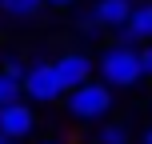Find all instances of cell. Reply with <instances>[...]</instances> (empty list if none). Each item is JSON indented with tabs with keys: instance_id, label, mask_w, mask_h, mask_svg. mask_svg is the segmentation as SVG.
I'll return each instance as SVG.
<instances>
[{
	"instance_id": "12",
	"label": "cell",
	"mask_w": 152,
	"mask_h": 144,
	"mask_svg": "<svg viewBox=\"0 0 152 144\" xmlns=\"http://www.w3.org/2000/svg\"><path fill=\"white\" fill-rule=\"evenodd\" d=\"M44 4H52V8H68L72 0H44Z\"/></svg>"
},
{
	"instance_id": "4",
	"label": "cell",
	"mask_w": 152,
	"mask_h": 144,
	"mask_svg": "<svg viewBox=\"0 0 152 144\" xmlns=\"http://www.w3.org/2000/svg\"><path fill=\"white\" fill-rule=\"evenodd\" d=\"M32 128H36V116H32L28 104H20V100L0 104V136H8V140H24Z\"/></svg>"
},
{
	"instance_id": "11",
	"label": "cell",
	"mask_w": 152,
	"mask_h": 144,
	"mask_svg": "<svg viewBox=\"0 0 152 144\" xmlns=\"http://www.w3.org/2000/svg\"><path fill=\"white\" fill-rule=\"evenodd\" d=\"M4 72H12V76H24V64H20V60H8V64H4Z\"/></svg>"
},
{
	"instance_id": "1",
	"label": "cell",
	"mask_w": 152,
	"mask_h": 144,
	"mask_svg": "<svg viewBox=\"0 0 152 144\" xmlns=\"http://www.w3.org/2000/svg\"><path fill=\"white\" fill-rule=\"evenodd\" d=\"M108 108H112V88L108 84L80 80L76 88H68V112L76 120H100V116H108Z\"/></svg>"
},
{
	"instance_id": "9",
	"label": "cell",
	"mask_w": 152,
	"mask_h": 144,
	"mask_svg": "<svg viewBox=\"0 0 152 144\" xmlns=\"http://www.w3.org/2000/svg\"><path fill=\"white\" fill-rule=\"evenodd\" d=\"M100 144H128V128H124V124H108V128L100 132Z\"/></svg>"
},
{
	"instance_id": "10",
	"label": "cell",
	"mask_w": 152,
	"mask_h": 144,
	"mask_svg": "<svg viewBox=\"0 0 152 144\" xmlns=\"http://www.w3.org/2000/svg\"><path fill=\"white\" fill-rule=\"evenodd\" d=\"M136 68L140 76H152V40H144V48L136 52Z\"/></svg>"
},
{
	"instance_id": "5",
	"label": "cell",
	"mask_w": 152,
	"mask_h": 144,
	"mask_svg": "<svg viewBox=\"0 0 152 144\" xmlns=\"http://www.w3.org/2000/svg\"><path fill=\"white\" fill-rule=\"evenodd\" d=\"M52 72H56V80H60V88L68 92V88H76L80 80L92 76V60H88L84 52H64L60 60L52 64Z\"/></svg>"
},
{
	"instance_id": "16",
	"label": "cell",
	"mask_w": 152,
	"mask_h": 144,
	"mask_svg": "<svg viewBox=\"0 0 152 144\" xmlns=\"http://www.w3.org/2000/svg\"><path fill=\"white\" fill-rule=\"evenodd\" d=\"M0 144H4V136H0Z\"/></svg>"
},
{
	"instance_id": "6",
	"label": "cell",
	"mask_w": 152,
	"mask_h": 144,
	"mask_svg": "<svg viewBox=\"0 0 152 144\" xmlns=\"http://www.w3.org/2000/svg\"><path fill=\"white\" fill-rule=\"evenodd\" d=\"M128 12H132V0H96V8H92L100 28H120L128 20Z\"/></svg>"
},
{
	"instance_id": "2",
	"label": "cell",
	"mask_w": 152,
	"mask_h": 144,
	"mask_svg": "<svg viewBox=\"0 0 152 144\" xmlns=\"http://www.w3.org/2000/svg\"><path fill=\"white\" fill-rule=\"evenodd\" d=\"M100 76L112 88H136L140 84V68H136V48L132 44H116L100 56Z\"/></svg>"
},
{
	"instance_id": "15",
	"label": "cell",
	"mask_w": 152,
	"mask_h": 144,
	"mask_svg": "<svg viewBox=\"0 0 152 144\" xmlns=\"http://www.w3.org/2000/svg\"><path fill=\"white\" fill-rule=\"evenodd\" d=\"M44 144H56V140H44Z\"/></svg>"
},
{
	"instance_id": "8",
	"label": "cell",
	"mask_w": 152,
	"mask_h": 144,
	"mask_svg": "<svg viewBox=\"0 0 152 144\" xmlns=\"http://www.w3.org/2000/svg\"><path fill=\"white\" fill-rule=\"evenodd\" d=\"M16 96H20V76H12V72L0 68V104H12Z\"/></svg>"
},
{
	"instance_id": "13",
	"label": "cell",
	"mask_w": 152,
	"mask_h": 144,
	"mask_svg": "<svg viewBox=\"0 0 152 144\" xmlns=\"http://www.w3.org/2000/svg\"><path fill=\"white\" fill-rule=\"evenodd\" d=\"M144 144H152V128H148V136H144Z\"/></svg>"
},
{
	"instance_id": "14",
	"label": "cell",
	"mask_w": 152,
	"mask_h": 144,
	"mask_svg": "<svg viewBox=\"0 0 152 144\" xmlns=\"http://www.w3.org/2000/svg\"><path fill=\"white\" fill-rule=\"evenodd\" d=\"M4 144H20V140H8V136H4Z\"/></svg>"
},
{
	"instance_id": "3",
	"label": "cell",
	"mask_w": 152,
	"mask_h": 144,
	"mask_svg": "<svg viewBox=\"0 0 152 144\" xmlns=\"http://www.w3.org/2000/svg\"><path fill=\"white\" fill-rule=\"evenodd\" d=\"M20 92H24L28 100H36V104H52V100L64 96L60 80H56V72H52V64H32V68H24Z\"/></svg>"
},
{
	"instance_id": "7",
	"label": "cell",
	"mask_w": 152,
	"mask_h": 144,
	"mask_svg": "<svg viewBox=\"0 0 152 144\" xmlns=\"http://www.w3.org/2000/svg\"><path fill=\"white\" fill-rule=\"evenodd\" d=\"M0 8H4L12 20H32V16L44 8V0H0Z\"/></svg>"
}]
</instances>
